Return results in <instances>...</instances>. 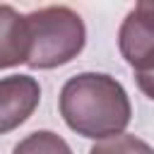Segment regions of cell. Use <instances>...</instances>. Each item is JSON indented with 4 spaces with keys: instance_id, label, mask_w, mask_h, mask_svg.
<instances>
[{
    "instance_id": "cell-4",
    "label": "cell",
    "mask_w": 154,
    "mask_h": 154,
    "mask_svg": "<svg viewBox=\"0 0 154 154\" xmlns=\"http://www.w3.org/2000/svg\"><path fill=\"white\" fill-rule=\"evenodd\" d=\"M41 103V84L31 75H10L0 79V135L24 125Z\"/></svg>"
},
{
    "instance_id": "cell-3",
    "label": "cell",
    "mask_w": 154,
    "mask_h": 154,
    "mask_svg": "<svg viewBox=\"0 0 154 154\" xmlns=\"http://www.w3.org/2000/svg\"><path fill=\"white\" fill-rule=\"evenodd\" d=\"M118 48L132 72L154 63V0H142L125 14L118 29Z\"/></svg>"
},
{
    "instance_id": "cell-1",
    "label": "cell",
    "mask_w": 154,
    "mask_h": 154,
    "mask_svg": "<svg viewBox=\"0 0 154 154\" xmlns=\"http://www.w3.org/2000/svg\"><path fill=\"white\" fill-rule=\"evenodd\" d=\"M65 125L89 140L123 135L132 118L125 87L106 72H79L70 77L58 96Z\"/></svg>"
},
{
    "instance_id": "cell-5",
    "label": "cell",
    "mask_w": 154,
    "mask_h": 154,
    "mask_svg": "<svg viewBox=\"0 0 154 154\" xmlns=\"http://www.w3.org/2000/svg\"><path fill=\"white\" fill-rule=\"evenodd\" d=\"M29 60V29L26 14H19L12 5H0V70L26 65Z\"/></svg>"
},
{
    "instance_id": "cell-7",
    "label": "cell",
    "mask_w": 154,
    "mask_h": 154,
    "mask_svg": "<svg viewBox=\"0 0 154 154\" xmlns=\"http://www.w3.org/2000/svg\"><path fill=\"white\" fill-rule=\"evenodd\" d=\"M89 154H154V147H149L144 140H140L135 135L123 132V135L96 142L89 149Z\"/></svg>"
},
{
    "instance_id": "cell-2",
    "label": "cell",
    "mask_w": 154,
    "mask_h": 154,
    "mask_svg": "<svg viewBox=\"0 0 154 154\" xmlns=\"http://www.w3.org/2000/svg\"><path fill=\"white\" fill-rule=\"evenodd\" d=\"M31 70H53L75 60L87 43L82 17L67 5H48L26 14Z\"/></svg>"
},
{
    "instance_id": "cell-8",
    "label": "cell",
    "mask_w": 154,
    "mask_h": 154,
    "mask_svg": "<svg viewBox=\"0 0 154 154\" xmlns=\"http://www.w3.org/2000/svg\"><path fill=\"white\" fill-rule=\"evenodd\" d=\"M135 82L140 87V91L154 101V63L142 67V70H135Z\"/></svg>"
},
{
    "instance_id": "cell-6",
    "label": "cell",
    "mask_w": 154,
    "mask_h": 154,
    "mask_svg": "<svg viewBox=\"0 0 154 154\" xmlns=\"http://www.w3.org/2000/svg\"><path fill=\"white\" fill-rule=\"evenodd\" d=\"M12 154H72L70 144L53 130H36L19 140Z\"/></svg>"
}]
</instances>
